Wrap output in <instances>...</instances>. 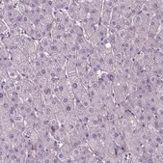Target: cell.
<instances>
[{
  "label": "cell",
  "mask_w": 163,
  "mask_h": 163,
  "mask_svg": "<svg viewBox=\"0 0 163 163\" xmlns=\"http://www.w3.org/2000/svg\"><path fill=\"white\" fill-rule=\"evenodd\" d=\"M43 144L46 145V149H58L57 148V141L54 138V136L52 134H47L44 138H43Z\"/></svg>",
  "instance_id": "cell-7"
},
{
  "label": "cell",
  "mask_w": 163,
  "mask_h": 163,
  "mask_svg": "<svg viewBox=\"0 0 163 163\" xmlns=\"http://www.w3.org/2000/svg\"><path fill=\"white\" fill-rule=\"evenodd\" d=\"M48 56H50V55H49V54H48L46 50L38 51V52H37V58L39 59V60H41V61H43V59H46V58L48 57Z\"/></svg>",
  "instance_id": "cell-42"
},
{
  "label": "cell",
  "mask_w": 163,
  "mask_h": 163,
  "mask_svg": "<svg viewBox=\"0 0 163 163\" xmlns=\"http://www.w3.org/2000/svg\"><path fill=\"white\" fill-rule=\"evenodd\" d=\"M11 56H12L11 59H13L14 61L18 62V64L28 61V57L22 52V50L21 48H18V49H16V50L11 51Z\"/></svg>",
  "instance_id": "cell-4"
},
{
  "label": "cell",
  "mask_w": 163,
  "mask_h": 163,
  "mask_svg": "<svg viewBox=\"0 0 163 163\" xmlns=\"http://www.w3.org/2000/svg\"><path fill=\"white\" fill-rule=\"evenodd\" d=\"M68 46L69 51H70L71 53H72V54H75V55H76V53H77V47H76L75 43L69 44V46Z\"/></svg>",
  "instance_id": "cell-46"
},
{
  "label": "cell",
  "mask_w": 163,
  "mask_h": 163,
  "mask_svg": "<svg viewBox=\"0 0 163 163\" xmlns=\"http://www.w3.org/2000/svg\"><path fill=\"white\" fill-rule=\"evenodd\" d=\"M79 77V79L82 83L83 87L86 89V90H88L89 89V86H90V79H89V77L87 75H80L78 76Z\"/></svg>",
  "instance_id": "cell-37"
},
{
  "label": "cell",
  "mask_w": 163,
  "mask_h": 163,
  "mask_svg": "<svg viewBox=\"0 0 163 163\" xmlns=\"http://www.w3.org/2000/svg\"><path fill=\"white\" fill-rule=\"evenodd\" d=\"M31 64H32V66H33V68H34V70H35V72L40 71L41 69L43 67V61L39 60V59H37L36 61H34V62L31 63Z\"/></svg>",
  "instance_id": "cell-40"
},
{
  "label": "cell",
  "mask_w": 163,
  "mask_h": 163,
  "mask_svg": "<svg viewBox=\"0 0 163 163\" xmlns=\"http://www.w3.org/2000/svg\"><path fill=\"white\" fill-rule=\"evenodd\" d=\"M10 29H16V30H22L21 27V24H19L18 22H14L13 25L10 27Z\"/></svg>",
  "instance_id": "cell-52"
},
{
  "label": "cell",
  "mask_w": 163,
  "mask_h": 163,
  "mask_svg": "<svg viewBox=\"0 0 163 163\" xmlns=\"http://www.w3.org/2000/svg\"><path fill=\"white\" fill-rule=\"evenodd\" d=\"M97 114H98V115H101V116H102V117H104V118H106V119H107L108 115H109V112H108L107 107H106L104 104H103L101 108H98V109H97Z\"/></svg>",
  "instance_id": "cell-38"
},
{
  "label": "cell",
  "mask_w": 163,
  "mask_h": 163,
  "mask_svg": "<svg viewBox=\"0 0 163 163\" xmlns=\"http://www.w3.org/2000/svg\"><path fill=\"white\" fill-rule=\"evenodd\" d=\"M10 27L4 21H0V35H9Z\"/></svg>",
  "instance_id": "cell-28"
},
{
  "label": "cell",
  "mask_w": 163,
  "mask_h": 163,
  "mask_svg": "<svg viewBox=\"0 0 163 163\" xmlns=\"http://www.w3.org/2000/svg\"><path fill=\"white\" fill-rule=\"evenodd\" d=\"M17 113L21 115H23L24 117L26 116V103L24 102V101H22L21 103H19L18 107L17 108Z\"/></svg>",
  "instance_id": "cell-30"
},
{
  "label": "cell",
  "mask_w": 163,
  "mask_h": 163,
  "mask_svg": "<svg viewBox=\"0 0 163 163\" xmlns=\"http://www.w3.org/2000/svg\"><path fill=\"white\" fill-rule=\"evenodd\" d=\"M37 52H34V53H31L30 55L28 56V61L30 63H33L34 61L37 60Z\"/></svg>",
  "instance_id": "cell-50"
},
{
  "label": "cell",
  "mask_w": 163,
  "mask_h": 163,
  "mask_svg": "<svg viewBox=\"0 0 163 163\" xmlns=\"http://www.w3.org/2000/svg\"><path fill=\"white\" fill-rule=\"evenodd\" d=\"M98 85H100V79L90 80V86H89V88H90V89H94V90H97V91Z\"/></svg>",
  "instance_id": "cell-45"
},
{
  "label": "cell",
  "mask_w": 163,
  "mask_h": 163,
  "mask_svg": "<svg viewBox=\"0 0 163 163\" xmlns=\"http://www.w3.org/2000/svg\"><path fill=\"white\" fill-rule=\"evenodd\" d=\"M152 58H154V61L157 65H162L163 64V52L160 50H155L154 52V55H152Z\"/></svg>",
  "instance_id": "cell-18"
},
{
  "label": "cell",
  "mask_w": 163,
  "mask_h": 163,
  "mask_svg": "<svg viewBox=\"0 0 163 163\" xmlns=\"http://www.w3.org/2000/svg\"><path fill=\"white\" fill-rule=\"evenodd\" d=\"M123 4H125L128 9L134 4V0H123Z\"/></svg>",
  "instance_id": "cell-51"
},
{
  "label": "cell",
  "mask_w": 163,
  "mask_h": 163,
  "mask_svg": "<svg viewBox=\"0 0 163 163\" xmlns=\"http://www.w3.org/2000/svg\"><path fill=\"white\" fill-rule=\"evenodd\" d=\"M152 142L155 143V144L158 145V144H163V134H160L158 132H155L154 134L152 135Z\"/></svg>",
  "instance_id": "cell-26"
},
{
  "label": "cell",
  "mask_w": 163,
  "mask_h": 163,
  "mask_svg": "<svg viewBox=\"0 0 163 163\" xmlns=\"http://www.w3.org/2000/svg\"><path fill=\"white\" fill-rule=\"evenodd\" d=\"M12 102L10 98L6 96V94L1 93V97H0V112H7L11 109Z\"/></svg>",
  "instance_id": "cell-5"
},
{
  "label": "cell",
  "mask_w": 163,
  "mask_h": 163,
  "mask_svg": "<svg viewBox=\"0 0 163 163\" xmlns=\"http://www.w3.org/2000/svg\"><path fill=\"white\" fill-rule=\"evenodd\" d=\"M36 72V75L38 76H40L42 78H46V79H48V80H50V73H49V70L46 67H43L40 71H38V72Z\"/></svg>",
  "instance_id": "cell-15"
},
{
  "label": "cell",
  "mask_w": 163,
  "mask_h": 163,
  "mask_svg": "<svg viewBox=\"0 0 163 163\" xmlns=\"http://www.w3.org/2000/svg\"><path fill=\"white\" fill-rule=\"evenodd\" d=\"M88 41L91 43V44H92L93 46H96L98 43L102 42V41H101V39L100 38V36L97 35V32H95L92 36L89 37V38H88Z\"/></svg>",
  "instance_id": "cell-20"
},
{
  "label": "cell",
  "mask_w": 163,
  "mask_h": 163,
  "mask_svg": "<svg viewBox=\"0 0 163 163\" xmlns=\"http://www.w3.org/2000/svg\"><path fill=\"white\" fill-rule=\"evenodd\" d=\"M43 114L47 116L48 118H50V119H53V118H55V112L52 109L50 106L46 105V108H44V111H43Z\"/></svg>",
  "instance_id": "cell-33"
},
{
  "label": "cell",
  "mask_w": 163,
  "mask_h": 163,
  "mask_svg": "<svg viewBox=\"0 0 163 163\" xmlns=\"http://www.w3.org/2000/svg\"><path fill=\"white\" fill-rule=\"evenodd\" d=\"M9 79L10 77L8 75V72L5 69H0V81H1V84L7 82Z\"/></svg>",
  "instance_id": "cell-31"
},
{
  "label": "cell",
  "mask_w": 163,
  "mask_h": 163,
  "mask_svg": "<svg viewBox=\"0 0 163 163\" xmlns=\"http://www.w3.org/2000/svg\"><path fill=\"white\" fill-rule=\"evenodd\" d=\"M53 136L56 139V141L62 143V144L66 142H70V133L67 131L66 128H64L62 126H60L58 129L54 131Z\"/></svg>",
  "instance_id": "cell-1"
},
{
  "label": "cell",
  "mask_w": 163,
  "mask_h": 163,
  "mask_svg": "<svg viewBox=\"0 0 163 163\" xmlns=\"http://www.w3.org/2000/svg\"><path fill=\"white\" fill-rule=\"evenodd\" d=\"M64 110H65L66 114H75V102L70 103V104L64 105Z\"/></svg>",
  "instance_id": "cell-34"
},
{
  "label": "cell",
  "mask_w": 163,
  "mask_h": 163,
  "mask_svg": "<svg viewBox=\"0 0 163 163\" xmlns=\"http://www.w3.org/2000/svg\"><path fill=\"white\" fill-rule=\"evenodd\" d=\"M69 89H70L71 93L73 96H75L77 93H79L80 91H82L83 89H85L83 87L82 83L79 79V77H77L75 80H73L72 82L69 83Z\"/></svg>",
  "instance_id": "cell-6"
},
{
  "label": "cell",
  "mask_w": 163,
  "mask_h": 163,
  "mask_svg": "<svg viewBox=\"0 0 163 163\" xmlns=\"http://www.w3.org/2000/svg\"><path fill=\"white\" fill-rule=\"evenodd\" d=\"M148 29H149V26H146V25H140V26L135 27V36L143 39V40H146Z\"/></svg>",
  "instance_id": "cell-9"
},
{
  "label": "cell",
  "mask_w": 163,
  "mask_h": 163,
  "mask_svg": "<svg viewBox=\"0 0 163 163\" xmlns=\"http://www.w3.org/2000/svg\"><path fill=\"white\" fill-rule=\"evenodd\" d=\"M120 122H121V126H122V128L123 129H126V128H128L129 127V123H128V120L126 119V118H121L120 119Z\"/></svg>",
  "instance_id": "cell-47"
},
{
  "label": "cell",
  "mask_w": 163,
  "mask_h": 163,
  "mask_svg": "<svg viewBox=\"0 0 163 163\" xmlns=\"http://www.w3.org/2000/svg\"><path fill=\"white\" fill-rule=\"evenodd\" d=\"M0 43H1L0 44H3L10 52L18 48V44L14 43L12 40V38L9 35H0Z\"/></svg>",
  "instance_id": "cell-2"
},
{
  "label": "cell",
  "mask_w": 163,
  "mask_h": 163,
  "mask_svg": "<svg viewBox=\"0 0 163 163\" xmlns=\"http://www.w3.org/2000/svg\"><path fill=\"white\" fill-rule=\"evenodd\" d=\"M34 149H35L36 152H43L46 150V145L43 144V142L42 139H39L35 144H34Z\"/></svg>",
  "instance_id": "cell-21"
},
{
  "label": "cell",
  "mask_w": 163,
  "mask_h": 163,
  "mask_svg": "<svg viewBox=\"0 0 163 163\" xmlns=\"http://www.w3.org/2000/svg\"><path fill=\"white\" fill-rule=\"evenodd\" d=\"M155 40L157 41L158 43H163V30L157 32V34L155 37Z\"/></svg>",
  "instance_id": "cell-49"
},
{
  "label": "cell",
  "mask_w": 163,
  "mask_h": 163,
  "mask_svg": "<svg viewBox=\"0 0 163 163\" xmlns=\"http://www.w3.org/2000/svg\"><path fill=\"white\" fill-rule=\"evenodd\" d=\"M31 63L29 61H26V62H23V63H21L18 66V72L21 73V75H23V76H27V73H28V71H29V67H30Z\"/></svg>",
  "instance_id": "cell-11"
},
{
  "label": "cell",
  "mask_w": 163,
  "mask_h": 163,
  "mask_svg": "<svg viewBox=\"0 0 163 163\" xmlns=\"http://www.w3.org/2000/svg\"><path fill=\"white\" fill-rule=\"evenodd\" d=\"M129 111L132 113L133 116L136 117V116H138L139 114H141V113L143 112V109H142V107H141L140 105H132Z\"/></svg>",
  "instance_id": "cell-35"
},
{
  "label": "cell",
  "mask_w": 163,
  "mask_h": 163,
  "mask_svg": "<svg viewBox=\"0 0 163 163\" xmlns=\"http://www.w3.org/2000/svg\"><path fill=\"white\" fill-rule=\"evenodd\" d=\"M85 113L89 116V117H92V116H95L96 114H97V111L95 107H94L92 104L90 106H88L86 108V110H85Z\"/></svg>",
  "instance_id": "cell-39"
},
{
  "label": "cell",
  "mask_w": 163,
  "mask_h": 163,
  "mask_svg": "<svg viewBox=\"0 0 163 163\" xmlns=\"http://www.w3.org/2000/svg\"><path fill=\"white\" fill-rule=\"evenodd\" d=\"M46 52L51 56V55H53V54L59 53V49H58V47H57L56 46H54V44H51L50 47H49L47 50H46Z\"/></svg>",
  "instance_id": "cell-43"
},
{
  "label": "cell",
  "mask_w": 163,
  "mask_h": 163,
  "mask_svg": "<svg viewBox=\"0 0 163 163\" xmlns=\"http://www.w3.org/2000/svg\"><path fill=\"white\" fill-rule=\"evenodd\" d=\"M38 88H39V90H40L42 93L46 90V89L49 86V80L48 79H46V78H42L41 81L39 82L38 84Z\"/></svg>",
  "instance_id": "cell-27"
},
{
  "label": "cell",
  "mask_w": 163,
  "mask_h": 163,
  "mask_svg": "<svg viewBox=\"0 0 163 163\" xmlns=\"http://www.w3.org/2000/svg\"><path fill=\"white\" fill-rule=\"evenodd\" d=\"M117 24H118V21H115V19L111 18V21L109 22V25H108V27H109V28H115L117 26Z\"/></svg>",
  "instance_id": "cell-53"
},
{
  "label": "cell",
  "mask_w": 163,
  "mask_h": 163,
  "mask_svg": "<svg viewBox=\"0 0 163 163\" xmlns=\"http://www.w3.org/2000/svg\"><path fill=\"white\" fill-rule=\"evenodd\" d=\"M26 123L25 122H22V123H14V129L18 131V132H21L23 133L24 130L26 129Z\"/></svg>",
  "instance_id": "cell-24"
},
{
  "label": "cell",
  "mask_w": 163,
  "mask_h": 163,
  "mask_svg": "<svg viewBox=\"0 0 163 163\" xmlns=\"http://www.w3.org/2000/svg\"><path fill=\"white\" fill-rule=\"evenodd\" d=\"M96 32L97 33V35L100 36V38L101 39V41H103L105 38L108 37V27L103 26V25H101V24H98L97 25Z\"/></svg>",
  "instance_id": "cell-10"
},
{
  "label": "cell",
  "mask_w": 163,
  "mask_h": 163,
  "mask_svg": "<svg viewBox=\"0 0 163 163\" xmlns=\"http://www.w3.org/2000/svg\"><path fill=\"white\" fill-rule=\"evenodd\" d=\"M56 156L60 163H66V160L69 158V155L61 149V148L56 149Z\"/></svg>",
  "instance_id": "cell-14"
},
{
  "label": "cell",
  "mask_w": 163,
  "mask_h": 163,
  "mask_svg": "<svg viewBox=\"0 0 163 163\" xmlns=\"http://www.w3.org/2000/svg\"><path fill=\"white\" fill-rule=\"evenodd\" d=\"M40 43L41 46H43V48L44 49V50H47V49L50 47V46L52 44L51 43V38H46V37H43L42 40L40 41Z\"/></svg>",
  "instance_id": "cell-23"
},
{
  "label": "cell",
  "mask_w": 163,
  "mask_h": 163,
  "mask_svg": "<svg viewBox=\"0 0 163 163\" xmlns=\"http://www.w3.org/2000/svg\"><path fill=\"white\" fill-rule=\"evenodd\" d=\"M13 120H14V123H22V122H25V117L17 113V114L14 115V117L13 118Z\"/></svg>",
  "instance_id": "cell-44"
},
{
  "label": "cell",
  "mask_w": 163,
  "mask_h": 163,
  "mask_svg": "<svg viewBox=\"0 0 163 163\" xmlns=\"http://www.w3.org/2000/svg\"><path fill=\"white\" fill-rule=\"evenodd\" d=\"M104 61L106 63V65L108 66V68L114 72V64H115V58L113 53H108L104 56Z\"/></svg>",
  "instance_id": "cell-12"
},
{
  "label": "cell",
  "mask_w": 163,
  "mask_h": 163,
  "mask_svg": "<svg viewBox=\"0 0 163 163\" xmlns=\"http://www.w3.org/2000/svg\"><path fill=\"white\" fill-rule=\"evenodd\" d=\"M85 110H86V108L82 105V103L75 98V114H76V113H85Z\"/></svg>",
  "instance_id": "cell-29"
},
{
  "label": "cell",
  "mask_w": 163,
  "mask_h": 163,
  "mask_svg": "<svg viewBox=\"0 0 163 163\" xmlns=\"http://www.w3.org/2000/svg\"><path fill=\"white\" fill-rule=\"evenodd\" d=\"M91 103H92V105L95 107L97 110L98 109V108H101L103 104H104V103H103V101H102V97H101L98 95L92 98Z\"/></svg>",
  "instance_id": "cell-17"
},
{
  "label": "cell",
  "mask_w": 163,
  "mask_h": 163,
  "mask_svg": "<svg viewBox=\"0 0 163 163\" xmlns=\"http://www.w3.org/2000/svg\"><path fill=\"white\" fill-rule=\"evenodd\" d=\"M78 13H79V6H78V4L76 3L75 0H72L71 6H70V8H69L67 14H69V17H70L71 18H72L73 21L77 22Z\"/></svg>",
  "instance_id": "cell-3"
},
{
  "label": "cell",
  "mask_w": 163,
  "mask_h": 163,
  "mask_svg": "<svg viewBox=\"0 0 163 163\" xmlns=\"http://www.w3.org/2000/svg\"><path fill=\"white\" fill-rule=\"evenodd\" d=\"M19 24H21V29H22L23 33L25 32L28 28H30V27L33 25L32 22H31V21H30V19H29V18L26 17V16H24V17H23L21 22L19 23Z\"/></svg>",
  "instance_id": "cell-16"
},
{
  "label": "cell",
  "mask_w": 163,
  "mask_h": 163,
  "mask_svg": "<svg viewBox=\"0 0 163 163\" xmlns=\"http://www.w3.org/2000/svg\"><path fill=\"white\" fill-rule=\"evenodd\" d=\"M93 7H95L97 10L101 12L102 7H103V3H104V0H91Z\"/></svg>",
  "instance_id": "cell-36"
},
{
  "label": "cell",
  "mask_w": 163,
  "mask_h": 163,
  "mask_svg": "<svg viewBox=\"0 0 163 163\" xmlns=\"http://www.w3.org/2000/svg\"><path fill=\"white\" fill-rule=\"evenodd\" d=\"M8 72V75L10 79L14 80V82L17 81H21V73H19L18 70H16V69H12V70H9Z\"/></svg>",
  "instance_id": "cell-13"
},
{
  "label": "cell",
  "mask_w": 163,
  "mask_h": 163,
  "mask_svg": "<svg viewBox=\"0 0 163 163\" xmlns=\"http://www.w3.org/2000/svg\"><path fill=\"white\" fill-rule=\"evenodd\" d=\"M135 119L137 120V122L139 123H141V125H143V126H145V123H146V118H145V113H144V112H142L141 114L136 116Z\"/></svg>",
  "instance_id": "cell-41"
},
{
  "label": "cell",
  "mask_w": 163,
  "mask_h": 163,
  "mask_svg": "<svg viewBox=\"0 0 163 163\" xmlns=\"http://www.w3.org/2000/svg\"><path fill=\"white\" fill-rule=\"evenodd\" d=\"M43 66L46 68H47L48 70H51V69H54L56 67L55 64H54V62H53V60H52L51 56H48L46 59H43Z\"/></svg>",
  "instance_id": "cell-25"
},
{
  "label": "cell",
  "mask_w": 163,
  "mask_h": 163,
  "mask_svg": "<svg viewBox=\"0 0 163 163\" xmlns=\"http://www.w3.org/2000/svg\"><path fill=\"white\" fill-rule=\"evenodd\" d=\"M51 58L55 64L56 67H63V68H66V63H67V58L61 54L60 52L56 53V54H53L51 55Z\"/></svg>",
  "instance_id": "cell-8"
},
{
  "label": "cell",
  "mask_w": 163,
  "mask_h": 163,
  "mask_svg": "<svg viewBox=\"0 0 163 163\" xmlns=\"http://www.w3.org/2000/svg\"><path fill=\"white\" fill-rule=\"evenodd\" d=\"M163 161V154L155 152L152 155V163H161Z\"/></svg>",
  "instance_id": "cell-22"
},
{
  "label": "cell",
  "mask_w": 163,
  "mask_h": 163,
  "mask_svg": "<svg viewBox=\"0 0 163 163\" xmlns=\"http://www.w3.org/2000/svg\"><path fill=\"white\" fill-rule=\"evenodd\" d=\"M61 40H62L64 43H65L67 44V46H69V44H71V43H75V40H73V39H72V37L68 32H66L65 34H64V36L62 37Z\"/></svg>",
  "instance_id": "cell-32"
},
{
  "label": "cell",
  "mask_w": 163,
  "mask_h": 163,
  "mask_svg": "<svg viewBox=\"0 0 163 163\" xmlns=\"http://www.w3.org/2000/svg\"><path fill=\"white\" fill-rule=\"evenodd\" d=\"M19 96H21V97L22 98V100L24 101L25 100L26 97H28L29 96H30V92H29L27 89H25V88H23L22 90H21V92L19 93Z\"/></svg>",
  "instance_id": "cell-48"
},
{
  "label": "cell",
  "mask_w": 163,
  "mask_h": 163,
  "mask_svg": "<svg viewBox=\"0 0 163 163\" xmlns=\"http://www.w3.org/2000/svg\"><path fill=\"white\" fill-rule=\"evenodd\" d=\"M0 58L3 59H11V52L5 47L3 44H0Z\"/></svg>",
  "instance_id": "cell-19"
}]
</instances>
